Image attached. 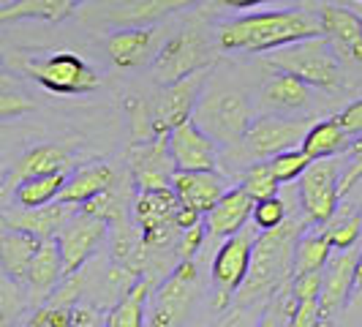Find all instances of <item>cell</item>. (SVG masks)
<instances>
[{
  "label": "cell",
  "instance_id": "cell-1",
  "mask_svg": "<svg viewBox=\"0 0 362 327\" xmlns=\"http://www.w3.org/2000/svg\"><path fill=\"white\" fill-rule=\"evenodd\" d=\"M319 33H322L319 17H313L310 11L281 8V11L243 14L221 25L218 44L221 50H229V52H272Z\"/></svg>",
  "mask_w": 362,
  "mask_h": 327
},
{
  "label": "cell",
  "instance_id": "cell-2",
  "mask_svg": "<svg viewBox=\"0 0 362 327\" xmlns=\"http://www.w3.org/2000/svg\"><path fill=\"white\" fill-rule=\"evenodd\" d=\"M308 218H286L281 226L264 229L254 240V254L248 265V275L243 287L237 289V309L254 306L256 300L270 297L275 292L286 287L291 278V259H294V246L300 235L305 232Z\"/></svg>",
  "mask_w": 362,
  "mask_h": 327
},
{
  "label": "cell",
  "instance_id": "cell-3",
  "mask_svg": "<svg viewBox=\"0 0 362 327\" xmlns=\"http://www.w3.org/2000/svg\"><path fill=\"white\" fill-rule=\"evenodd\" d=\"M267 63L275 71L297 76L308 88L332 91L341 85V60L332 52V47L327 44L325 36L303 38L297 44L272 50L267 54Z\"/></svg>",
  "mask_w": 362,
  "mask_h": 327
},
{
  "label": "cell",
  "instance_id": "cell-4",
  "mask_svg": "<svg viewBox=\"0 0 362 327\" xmlns=\"http://www.w3.org/2000/svg\"><path fill=\"white\" fill-rule=\"evenodd\" d=\"M191 120L210 139H216V145H240L248 126H251V120H254V115H251L248 101L240 93L213 91L199 98Z\"/></svg>",
  "mask_w": 362,
  "mask_h": 327
},
{
  "label": "cell",
  "instance_id": "cell-5",
  "mask_svg": "<svg viewBox=\"0 0 362 327\" xmlns=\"http://www.w3.org/2000/svg\"><path fill=\"white\" fill-rule=\"evenodd\" d=\"M177 205L180 202L175 197L172 185L136 191V197L131 202V221L139 229L142 243H145V248L150 254L166 248L177 237V226H175Z\"/></svg>",
  "mask_w": 362,
  "mask_h": 327
},
{
  "label": "cell",
  "instance_id": "cell-6",
  "mask_svg": "<svg viewBox=\"0 0 362 327\" xmlns=\"http://www.w3.org/2000/svg\"><path fill=\"white\" fill-rule=\"evenodd\" d=\"M213 63H216V54L210 50V44L197 30H182L163 44L161 52L153 57L150 71L161 85H172L191 74L207 71Z\"/></svg>",
  "mask_w": 362,
  "mask_h": 327
},
{
  "label": "cell",
  "instance_id": "cell-7",
  "mask_svg": "<svg viewBox=\"0 0 362 327\" xmlns=\"http://www.w3.org/2000/svg\"><path fill=\"white\" fill-rule=\"evenodd\" d=\"M28 74L44 91L60 93V96L93 93L101 85V76L74 52H54L49 57H41V60H30Z\"/></svg>",
  "mask_w": 362,
  "mask_h": 327
},
{
  "label": "cell",
  "instance_id": "cell-8",
  "mask_svg": "<svg viewBox=\"0 0 362 327\" xmlns=\"http://www.w3.org/2000/svg\"><path fill=\"white\" fill-rule=\"evenodd\" d=\"M338 178L341 164L335 159H319L310 161L308 169L300 175V207L308 218V224H329L338 213Z\"/></svg>",
  "mask_w": 362,
  "mask_h": 327
},
{
  "label": "cell",
  "instance_id": "cell-9",
  "mask_svg": "<svg viewBox=\"0 0 362 327\" xmlns=\"http://www.w3.org/2000/svg\"><path fill=\"white\" fill-rule=\"evenodd\" d=\"M254 240L256 235L251 229H240L237 235L226 237L223 246L218 248L213 259V287H216L213 306L218 311L232 306V297L243 287L248 275V265H251V254H254Z\"/></svg>",
  "mask_w": 362,
  "mask_h": 327
},
{
  "label": "cell",
  "instance_id": "cell-10",
  "mask_svg": "<svg viewBox=\"0 0 362 327\" xmlns=\"http://www.w3.org/2000/svg\"><path fill=\"white\" fill-rule=\"evenodd\" d=\"M197 292V265L191 259H180L177 268L161 281L153 294L150 327H180L188 316Z\"/></svg>",
  "mask_w": 362,
  "mask_h": 327
},
{
  "label": "cell",
  "instance_id": "cell-11",
  "mask_svg": "<svg viewBox=\"0 0 362 327\" xmlns=\"http://www.w3.org/2000/svg\"><path fill=\"white\" fill-rule=\"evenodd\" d=\"M308 123L303 120H289V117H278V115H264L251 120V126L245 131L243 142L245 153L259 161H270L272 156L284 153V150H294L303 145V137L308 131Z\"/></svg>",
  "mask_w": 362,
  "mask_h": 327
},
{
  "label": "cell",
  "instance_id": "cell-12",
  "mask_svg": "<svg viewBox=\"0 0 362 327\" xmlns=\"http://www.w3.org/2000/svg\"><path fill=\"white\" fill-rule=\"evenodd\" d=\"M107 229L109 226L101 218L88 216V213H82V210H76V213L60 226L54 243H57V251H60V259H63V272H66V275L82 270V268L88 265V259H90V256L98 251V246L104 243Z\"/></svg>",
  "mask_w": 362,
  "mask_h": 327
},
{
  "label": "cell",
  "instance_id": "cell-13",
  "mask_svg": "<svg viewBox=\"0 0 362 327\" xmlns=\"http://www.w3.org/2000/svg\"><path fill=\"white\" fill-rule=\"evenodd\" d=\"M204 76L207 71H199L180 82L163 85L161 96L153 107V137H169L172 128L182 126L194 117V109L199 104L202 88H204Z\"/></svg>",
  "mask_w": 362,
  "mask_h": 327
},
{
  "label": "cell",
  "instance_id": "cell-14",
  "mask_svg": "<svg viewBox=\"0 0 362 327\" xmlns=\"http://www.w3.org/2000/svg\"><path fill=\"white\" fill-rule=\"evenodd\" d=\"M354 265L357 254L351 248L327 259L322 270V289H319V327L335 325V316L349 303V294L354 289Z\"/></svg>",
  "mask_w": 362,
  "mask_h": 327
},
{
  "label": "cell",
  "instance_id": "cell-15",
  "mask_svg": "<svg viewBox=\"0 0 362 327\" xmlns=\"http://www.w3.org/2000/svg\"><path fill=\"white\" fill-rule=\"evenodd\" d=\"M128 169H131L134 185L139 191L142 188H163V185H169L172 175L177 169H175V161H172L166 137H153V139H145V142H134L128 147Z\"/></svg>",
  "mask_w": 362,
  "mask_h": 327
},
{
  "label": "cell",
  "instance_id": "cell-16",
  "mask_svg": "<svg viewBox=\"0 0 362 327\" xmlns=\"http://www.w3.org/2000/svg\"><path fill=\"white\" fill-rule=\"evenodd\" d=\"M166 145H169V153H172L175 169L204 172V169H216L218 166L216 139H210L194 120L172 128L169 137H166Z\"/></svg>",
  "mask_w": 362,
  "mask_h": 327
},
{
  "label": "cell",
  "instance_id": "cell-17",
  "mask_svg": "<svg viewBox=\"0 0 362 327\" xmlns=\"http://www.w3.org/2000/svg\"><path fill=\"white\" fill-rule=\"evenodd\" d=\"M319 25L332 52L351 63H362V14L346 6H325Z\"/></svg>",
  "mask_w": 362,
  "mask_h": 327
},
{
  "label": "cell",
  "instance_id": "cell-18",
  "mask_svg": "<svg viewBox=\"0 0 362 327\" xmlns=\"http://www.w3.org/2000/svg\"><path fill=\"white\" fill-rule=\"evenodd\" d=\"M169 185H172V191H175V197H177L182 207H194V210H199L202 216L229 191V183L218 169H204V172H182V169H177L172 175Z\"/></svg>",
  "mask_w": 362,
  "mask_h": 327
},
{
  "label": "cell",
  "instance_id": "cell-19",
  "mask_svg": "<svg viewBox=\"0 0 362 327\" xmlns=\"http://www.w3.org/2000/svg\"><path fill=\"white\" fill-rule=\"evenodd\" d=\"M254 205L256 202L237 185L229 188L221 200L204 213V229L213 237H232L240 229H245L248 218L254 216Z\"/></svg>",
  "mask_w": 362,
  "mask_h": 327
},
{
  "label": "cell",
  "instance_id": "cell-20",
  "mask_svg": "<svg viewBox=\"0 0 362 327\" xmlns=\"http://www.w3.org/2000/svg\"><path fill=\"white\" fill-rule=\"evenodd\" d=\"M76 210H79V207L54 200V202H49V205H44V207H33V210L19 207L17 213H8V216H6V224H8V229L28 232V235H33L36 240H54L57 232H60V226H63Z\"/></svg>",
  "mask_w": 362,
  "mask_h": 327
},
{
  "label": "cell",
  "instance_id": "cell-21",
  "mask_svg": "<svg viewBox=\"0 0 362 327\" xmlns=\"http://www.w3.org/2000/svg\"><path fill=\"white\" fill-rule=\"evenodd\" d=\"M199 0H115L109 17L123 28H150L153 22L182 11Z\"/></svg>",
  "mask_w": 362,
  "mask_h": 327
},
{
  "label": "cell",
  "instance_id": "cell-22",
  "mask_svg": "<svg viewBox=\"0 0 362 327\" xmlns=\"http://www.w3.org/2000/svg\"><path fill=\"white\" fill-rule=\"evenodd\" d=\"M63 278H66V272H63V259H60V251H57V243L54 240H41L36 254L30 259V268H28V275H25V287L36 297H49Z\"/></svg>",
  "mask_w": 362,
  "mask_h": 327
},
{
  "label": "cell",
  "instance_id": "cell-23",
  "mask_svg": "<svg viewBox=\"0 0 362 327\" xmlns=\"http://www.w3.org/2000/svg\"><path fill=\"white\" fill-rule=\"evenodd\" d=\"M153 41H156V33L150 28H120L107 38V52L115 66L136 69L150 57Z\"/></svg>",
  "mask_w": 362,
  "mask_h": 327
},
{
  "label": "cell",
  "instance_id": "cell-24",
  "mask_svg": "<svg viewBox=\"0 0 362 327\" xmlns=\"http://www.w3.org/2000/svg\"><path fill=\"white\" fill-rule=\"evenodd\" d=\"M109 185H115V169L109 164H90V166H82L66 178V185H63L57 200L79 207L88 200H93L95 194L107 191Z\"/></svg>",
  "mask_w": 362,
  "mask_h": 327
},
{
  "label": "cell",
  "instance_id": "cell-25",
  "mask_svg": "<svg viewBox=\"0 0 362 327\" xmlns=\"http://www.w3.org/2000/svg\"><path fill=\"white\" fill-rule=\"evenodd\" d=\"M71 159L63 147L54 145H38L33 150H28L11 169L8 175V185L17 188L22 180H30V178H41V175H52V172H69Z\"/></svg>",
  "mask_w": 362,
  "mask_h": 327
},
{
  "label": "cell",
  "instance_id": "cell-26",
  "mask_svg": "<svg viewBox=\"0 0 362 327\" xmlns=\"http://www.w3.org/2000/svg\"><path fill=\"white\" fill-rule=\"evenodd\" d=\"M150 289H153V278L139 275L120 294V300L107 311L104 327H145V306L147 297H150Z\"/></svg>",
  "mask_w": 362,
  "mask_h": 327
},
{
  "label": "cell",
  "instance_id": "cell-27",
  "mask_svg": "<svg viewBox=\"0 0 362 327\" xmlns=\"http://www.w3.org/2000/svg\"><path fill=\"white\" fill-rule=\"evenodd\" d=\"M38 243L41 240L19 229H8L0 237V268L6 272V278H11L14 284H25V275H28Z\"/></svg>",
  "mask_w": 362,
  "mask_h": 327
},
{
  "label": "cell",
  "instance_id": "cell-28",
  "mask_svg": "<svg viewBox=\"0 0 362 327\" xmlns=\"http://www.w3.org/2000/svg\"><path fill=\"white\" fill-rule=\"evenodd\" d=\"M349 142H351V137L341 128V123L335 117H329V120H322V123H313L305 131L300 150L308 156L310 161H319V159H332V156L344 153Z\"/></svg>",
  "mask_w": 362,
  "mask_h": 327
},
{
  "label": "cell",
  "instance_id": "cell-29",
  "mask_svg": "<svg viewBox=\"0 0 362 327\" xmlns=\"http://www.w3.org/2000/svg\"><path fill=\"white\" fill-rule=\"evenodd\" d=\"M85 0H14L0 8V25L19 22V19H44V22H60L71 14L74 8Z\"/></svg>",
  "mask_w": 362,
  "mask_h": 327
},
{
  "label": "cell",
  "instance_id": "cell-30",
  "mask_svg": "<svg viewBox=\"0 0 362 327\" xmlns=\"http://www.w3.org/2000/svg\"><path fill=\"white\" fill-rule=\"evenodd\" d=\"M332 256V246L329 237L322 232H310V235H300L297 246H294V259H291V278L305 275V272H322L327 259Z\"/></svg>",
  "mask_w": 362,
  "mask_h": 327
},
{
  "label": "cell",
  "instance_id": "cell-31",
  "mask_svg": "<svg viewBox=\"0 0 362 327\" xmlns=\"http://www.w3.org/2000/svg\"><path fill=\"white\" fill-rule=\"evenodd\" d=\"M310 98V91L305 82H300L297 76L291 74H278L275 79H270L262 91V101L270 109H284V112H291V109L305 107Z\"/></svg>",
  "mask_w": 362,
  "mask_h": 327
},
{
  "label": "cell",
  "instance_id": "cell-32",
  "mask_svg": "<svg viewBox=\"0 0 362 327\" xmlns=\"http://www.w3.org/2000/svg\"><path fill=\"white\" fill-rule=\"evenodd\" d=\"M69 172H52V175H41V178H30V180H22L14 188V200L19 207L25 210H33V207H44L60 197L63 185H66Z\"/></svg>",
  "mask_w": 362,
  "mask_h": 327
},
{
  "label": "cell",
  "instance_id": "cell-33",
  "mask_svg": "<svg viewBox=\"0 0 362 327\" xmlns=\"http://www.w3.org/2000/svg\"><path fill=\"white\" fill-rule=\"evenodd\" d=\"M79 210L88 213V216L101 218L107 226H115V224L126 221V197H120L117 188L109 185L107 191H101V194H95L85 205H79Z\"/></svg>",
  "mask_w": 362,
  "mask_h": 327
},
{
  "label": "cell",
  "instance_id": "cell-34",
  "mask_svg": "<svg viewBox=\"0 0 362 327\" xmlns=\"http://www.w3.org/2000/svg\"><path fill=\"white\" fill-rule=\"evenodd\" d=\"M240 188H243V191H245V194H248V197H251L254 202H259V200H270V197H278V188H281V183L275 180L270 161H259V164H251V166L243 172Z\"/></svg>",
  "mask_w": 362,
  "mask_h": 327
},
{
  "label": "cell",
  "instance_id": "cell-35",
  "mask_svg": "<svg viewBox=\"0 0 362 327\" xmlns=\"http://www.w3.org/2000/svg\"><path fill=\"white\" fill-rule=\"evenodd\" d=\"M308 164H310V159L300 150V147L284 150V153H278V156H272L270 159L272 175H275V180L278 183L300 180V175L308 169Z\"/></svg>",
  "mask_w": 362,
  "mask_h": 327
},
{
  "label": "cell",
  "instance_id": "cell-36",
  "mask_svg": "<svg viewBox=\"0 0 362 327\" xmlns=\"http://www.w3.org/2000/svg\"><path fill=\"white\" fill-rule=\"evenodd\" d=\"M25 311V300L19 284H14L11 278H0V327H11L22 316Z\"/></svg>",
  "mask_w": 362,
  "mask_h": 327
},
{
  "label": "cell",
  "instance_id": "cell-37",
  "mask_svg": "<svg viewBox=\"0 0 362 327\" xmlns=\"http://www.w3.org/2000/svg\"><path fill=\"white\" fill-rule=\"evenodd\" d=\"M360 232H362V216L360 213H351L349 218H344V221L332 224L329 229H325V235L329 237V246H332V248H338V251H349V248H354V243L360 240Z\"/></svg>",
  "mask_w": 362,
  "mask_h": 327
},
{
  "label": "cell",
  "instance_id": "cell-38",
  "mask_svg": "<svg viewBox=\"0 0 362 327\" xmlns=\"http://www.w3.org/2000/svg\"><path fill=\"white\" fill-rule=\"evenodd\" d=\"M286 221V202L281 197H270V200H259L254 205V224L264 232V229H275Z\"/></svg>",
  "mask_w": 362,
  "mask_h": 327
},
{
  "label": "cell",
  "instance_id": "cell-39",
  "mask_svg": "<svg viewBox=\"0 0 362 327\" xmlns=\"http://www.w3.org/2000/svg\"><path fill=\"white\" fill-rule=\"evenodd\" d=\"M346 150H349L351 159H349V164H346L344 172H341V178H338V194H341V200L362 180V137L351 139Z\"/></svg>",
  "mask_w": 362,
  "mask_h": 327
},
{
  "label": "cell",
  "instance_id": "cell-40",
  "mask_svg": "<svg viewBox=\"0 0 362 327\" xmlns=\"http://www.w3.org/2000/svg\"><path fill=\"white\" fill-rule=\"evenodd\" d=\"M25 327H71V309L63 306H41L33 311Z\"/></svg>",
  "mask_w": 362,
  "mask_h": 327
},
{
  "label": "cell",
  "instance_id": "cell-41",
  "mask_svg": "<svg viewBox=\"0 0 362 327\" xmlns=\"http://www.w3.org/2000/svg\"><path fill=\"white\" fill-rule=\"evenodd\" d=\"M33 109V101L28 96H22L17 91H8V88H0V120H14L22 117Z\"/></svg>",
  "mask_w": 362,
  "mask_h": 327
},
{
  "label": "cell",
  "instance_id": "cell-42",
  "mask_svg": "<svg viewBox=\"0 0 362 327\" xmlns=\"http://www.w3.org/2000/svg\"><path fill=\"white\" fill-rule=\"evenodd\" d=\"M204 235H207L204 224H197V226H191V229L180 232V240L175 243V251H177V256H180V259H191V256H194L202 248V243H204Z\"/></svg>",
  "mask_w": 362,
  "mask_h": 327
},
{
  "label": "cell",
  "instance_id": "cell-43",
  "mask_svg": "<svg viewBox=\"0 0 362 327\" xmlns=\"http://www.w3.org/2000/svg\"><path fill=\"white\" fill-rule=\"evenodd\" d=\"M335 120L341 123V128L349 137H362V98L354 101V104H349Z\"/></svg>",
  "mask_w": 362,
  "mask_h": 327
},
{
  "label": "cell",
  "instance_id": "cell-44",
  "mask_svg": "<svg viewBox=\"0 0 362 327\" xmlns=\"http://www.w3.org/2000/svg\"><path fill=\"white\" fill-rule=\"evenodd\" d=\"M71 327H104V316L90 306H74Z\"/></svg>",
  "mask_w": 362,
  "mask_h": 327
},
{
  "label": "cell",
  "instance_id": "cell-45",
  "mask_svg": "<svg viewBox=\"0 0 362 327\" xmlns=\"http://www.w3.org/2000/svg\"><path fill=\"white\" fill-rule=\"evenodd\" d=\"M197 224H202L199 210L177 205V210H175V226H177V232H185V229H191V226H197Z\"/></svg>",
  "mask_w": 362,
  "mask_h": 327
},
{
  "label": "cell",
  "instance_id": "cell-46",
  "mask_svg": "<svg viewBox=\"0 0 362 327\" xmlns=\"http://www.w3.org/2000/svg\"><path fill=\"white\" fill-rule=\"evenodd\" d=\"M221 6H226V8H256V6H262V3H270V0H216Z\"/></svg>",
  "mask_w": 362,
  "mask_h": 327
},
{
  "label": "cell",
  "instance_id": "cell-47",
  "mask_svg": "<svg viewBox=\"0 0 362 327\" xmlns=\"http://www.w3.org/2000/svg\"><path fill=\"white\" fill-rule=\"evenodd\" d=\"M256 327H286V325L278 319V314H267V316H262V322Z\"/></svg>",
  "mask_w": 362,
  "mask_h": 327
},
{
  "label": "cell",
  "instance_id": "cell-48",
  "mask_svg": "<svg viewBox=\"0 0 362 327\" xmlns=\"http://www.w3.org/2000/svg\"><path fill=\"white\" fill-rule=\"evenodd\" d=\"M362 287V251L357 254V265H354V289Z\"/></svg>",
  "mask_w": 362,
  "mask_h": 327
},
{
  "label": "cell",
  "instance_id": "cell-49",
  "mask_svg": "<svg viewBox=\"0 0 362 327\" xmlns=\"http://www.w3.org/2000/svg\"><path fill=\"white\" fill-rule=\"evenodd\" d=\"M6 232H8V224H6V216L0 213V237L6 235Z\"/></svg>",
  "mask_w": 362,
  "mask_h": 327
},
{
  "label": "cell",
  "instance_id": "cell-50",
  "mask_svg": "<svg viewBox=\"0 0 362 327\" xmlns=\"http://www.w3.org/2000/svg\"><path fill=\"white\" fill-rule=\"evenodd\" d=\"M3 71H6V66H3V57H0V76H3Z\"/></svg>",
  "mask_w": 362,
  "mask_h": 327
},
{
  "label": "cell",
  "instance_id": "cell-51",
  "mask_svg": "<svg viewBox=\"0 0 362 327\" xmlns=\"http://www.w3.org/2000/svg\"><path fill=\"white\" fill-rule=\"evenodd\" d=\"M213 327H218V325H213Z\"/></svg>",
  "mask_w": 362,
  "mask_h": 327
},
{
  "label": "cell",
  "instance_id": "cell-52",
  "mask_svg": "<svg viewBox=\"0 0 362 327\" xmlns=\"http://www.w3.org/2000/svg\"><path fill=\"white\" fill-rule=\"evenodd\" d=\"M360 3H362V0H360Z\"/></svg>",
  "mask_w": 362,
  "mask_h": 327
}]
</instances>
